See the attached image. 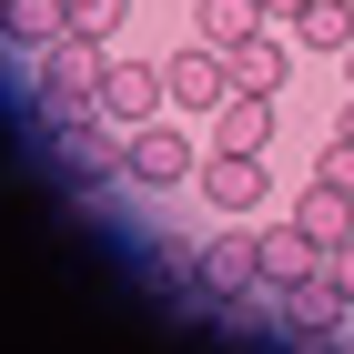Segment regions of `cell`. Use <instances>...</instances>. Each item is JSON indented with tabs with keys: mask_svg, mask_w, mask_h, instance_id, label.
Here are the masks:
<instances>
[{
	"mask_svg": "<svg viewBox=\"0 0 354 354\" xmlns=\"http://www.w3.org/2000/svg\"><path fill=\"white\" fill-rule=\"evenodd\" d=\"M314 183H334V192H354V132H334L324 152H314Z\"/></svg>",
	"mask_w": 354,
	"mask_h": 354,
	"instance_id": "cell-15",
	"label": "cell"
},
{
	"mask_svg": "<svg viewBox=\"0 0 354 354\" xmlns=\"http://www.w3.org/2000/svg\"><path fill=\"white\" fill-rule=\"evenodd\" d=\"M294 223H304V233H314V243H354V192H334V183H314V192H304V203H294Z\"/></svg>",
	"mask_w": 354,
	"mask_h": 354,
	"instance_id": "cell-9",
	"label": "cell"
},
{
	"mask_svg": "<svg viewBox=\"0 0 354 354\" xmlns=\"http://www.w3.org/2000/svg\"><path fill=\"white\" fill-rule=\"evenodd\" d=\"M0 41L10 51H51V41H71V10L61 0H0Z\"/></svg>",
	"mask_w": 354,
	"mask_h": 354,
	"instance_id": "cell-7",
	"label": "cell"
},
{
	"mask_svg": "<svg viewBox=\"0 0 354 354\" xmlns=\"http://www.w3.org/2000/svg\"><path fill=\"white\" fill-rule=\"evenodd\" d=\"M162 91H172L183 111H223V102H233V61H223L213 41H203V51H172V61H162Z\"/></svg>",
	"mask_w": 354,
	"mask_h": 354,
	"instance_id": "cell-3",
	"label": "cell"
},
{
	"mask_svg": "<svg viewBox=\"0 0 354 354\" xmlns=\"http://www.w3.org/2000/svg\"><path fill=\"white\" fill-rule=\"evenodd\" d=\"M152 102H172V91H162V61L111 51L102 61V111H111V122H152Z\"/></svg>",
	"mask_w": 354,
	"mask_h": 354,
	"instance_id": "cell-2",
	"label": "cell"
},
{
	"mask_svg": "<svg viewBox=\"0 0 354 354\" xmlns=\"http://www.w3.org/2000/svg\"><path fill=\"white\" fill-rule=\"evenodd\" d=\"M344 82H354V51H344Z\"/></svg>",
	"mask_w": 354,
	"mask_h": 354,
	"instance_id": "cell-18",
	"label": "cell"
},
{
	"mask_svg": "<svg viewBox=\"0 0 354 354\" xmlns=\"http://www.w3.org/2000/svg\"><path fill=\"white\" fill-rule=\"evenodd\" d=\"M203 283H213V294H263V243H253V233H223V243L203 253Z\"/></svg>",
	"mask_w": 354,
	"mask_h": 354,
	"instance_id": "cell-8",
	"label": "cell"
},
{
	"mask_svg": "<svg viewBox=\"0 0 354 354\" xmlns=\"http://www.w3.org/2000/svg\"><path fill=\"white\" fill-rule=\"evenodd\" d=\"M294 10H304V0H263V21H294Z\"/></svg>",
	"mask_w": 354,
	"mask_h": 354,
	"instance_id": "cell-17",
	"label": "cell"
},
{
	"mask_svg": "<svg viewBox=\"0 0 354 354\" xmlns=\"http://www.w3.org/2000/svg\"><path fill=\"white\" fill-rule=\"evenodd\" d=\"M294 41H304V51H354V0H304V10H294Z\"/></svg>",
	"mask_w": 354,
	"mask_h": 354,
	"instance_id": "cell-11",
	"label": "cell"
},
{
	"mask_svg": "<svg viewBox=\"0 0 354 354\" xmlns=\"http://www.w3.org/2000/svg\"><path fill=\"white\" fill-rule=\"evenodd\" d=\"M324 273H334V294L354 304V243H334V253H324Z\"/></svg>",
	"mask_w": 354,
	"mask_h": 354,
	"instance_id": "cell-16",
	"label": "cell"
},
{
	"mask_svg": "<svg viewBox=\"0 0 354 354\" xmlns=\"http://www.w3.org/2000/svg\"><path fill=\"white\" fill-rule=\"evenodd\" d=\"M122 172H132V192H172L192 183V132H152V122H132V142H122Z\"/></svg>",
	"mask_w": 354,
	"mask_h": 354,
	"instance_id": "cell-1",
	"label": "cell"
},
{
	"mask_svg": "<svg viewBox=\"0 0 354 354\" xmlns=\"http://www.w3.org/2000/svg\"><path fill=\"white\" fill-rule=\"evenodd\" d=\"M253 243H263V294H294V283L324 273V243H314L304 223H273V233H253Z\"/></svg>",
	"mask_w": 354,
	"mask_h": 354,
	"instance_id": "cell-4",
	"label": "cell"
},
{
	"mask_svg": "<svg viewBox=\"0 0 354 354\" xmlns=\"http://www.w3.org/2000/svg\"><path fill=\"white\" fill-rule=\"evenodd\" d=\"M263 152H213V162H203V203H213V213H263Z\"/></svg>",
	"mask_w": 354,
	"mask_h": 354,
	"instance_id": "cell-5",
	"label": "cell"
},
{
	"mask_svg": "<svg viewBox=\"0 0 354 354\" xmlns=\"http://www.w3.org/2000/svg\"><path fill=\"white\" fill-rule=\"evenodd\" d=\"M71 10V41H111L122 30V0H61Z\"/></svg>",
	"mask_w": 354,
	"mask_h": 354,
	"instance_id": "cell-14",
	"label": "cell"
},
{
	"mask_svg": "<svg viewBox=\"0 0 354 354\" xmlns=\"http://www.w3.org/2000/svg\"><path fill=\"white\" fill-rule=\"evenodd\" d=\"M192 21H203V41H213V51H233V41H253V30H263V0H203Z\"/></svg>",
	"mask_w": 354,
	"mask_h": 354,
	"instance_id": "cell-13",
	"label": "cell"
},
{
	"mask_svg": "<svg viewBox=\"0 0 354 354\" xmlns=\"http://www.w3.org/2000/svg\"><path fill=\"white\" fill-rule=\"evenodd\" d=\"M283 324H294V334H334V324H344L334 273H314V283H294V294H283Z\"/></svg>",
	"mask_w": 354,
	"mask_h": 354,
	"instance_id": "cell-12",
	"label": "cell"
},
{
	"mask_svg": "<svg viewBox=\"0 0 354 354\" xmlns=\"http://www.w3.org/2000/svg\"><path fill=\"white\" fill-rule=\"evenodd\" d=\"M273 142V91H233L213 111V152H263Z\"/></svg>",
	"mask_w": 354,
	"mask_h": 354,
	"instance_id": "cell-6",
	"label": "cell"
},
{
	"mask_svg": "<svg viewBox=\"0 0 354 354\" xmlns=\"http://www.w3.org/2000/svg\"><path fill=\"white\" fill-rule=\"evenodd\" d=\"M223 61H233V91H283V61H294V51H283L273 30H253V41H233Z\"/></svg>",
	"mask_w": 354,
	"mask_h": 354,
	"instance_id": "cell-10",
	"label": "cell"
}]
</instances>
